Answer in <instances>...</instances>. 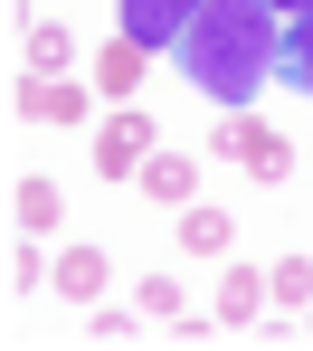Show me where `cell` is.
<instances>
[{
  "instance_id": "e0dca14e",
  "label": "cell",
  "mask_w": 313,
  "mask_h": 351,
  "mask_svg": "<svg viewBox=\"0 0 313 351\" xmlns=\"http://www.w3.org/2000/svg\"><path fill=\"white\" fill-rule=\"evenodd\" d=\"M304 332H313V304H304Z\"/></svg>"
},
{
  "instance_id": "3957f363",
  "label": "cell",
  "mask_w": 313,
  "mask_h": 351,
  "mask_svg": "<svg viewBox=\"0 0 313 351\" xmlns=\"http://www.w3.org/2000/svg\"><path fill=\"white\" fill-rule=\"evenodd\" d=\"M114 10H124V38H133V48L171 58V48L190 38V19H199L209 0H114Z\"/></svg>"
},
{
  "instance_id": "5bb4252c",
  "label": "cell",
  "mask_w": 313,
  "mask_h": 351,
  "mask_svg": "<svg viewBox=\"0 0 313 351\" xmlns=\"http://www.w3.org/2000/svg\"><path fill=\"white\" fill-rule=\"evenodd\" d=\"M285 86H304V95H313V10L285 29Z\"/></svg>"
},
{
  "instance_id": "7a4b0ae2",
  "label": "cell",
  "mask_w": 313,
  "mask_h": 351,
  "mask_svg": "<svg viewBox=\"0 0 313 351\" xmlns=\"http://www.w3.org/2000/svg\"><path fill=\"white\" fill-rule=\"evenodd\" d=\"M218 152H228L247 180H285V171H295V143H285L275 123H256V114H228V123H218Z\"/></svg>"
},
{
  "instance_id": "7c38bea8",
  "label": "cell",
  "mask_w": 313,
  "mask_h": 351,
  "mask_svg": "<svg viewBox=\"0 0 313 351\" xmlns=\"http://www.w3.org/2000/svg\"><path fill=\"white\" fill-rule=\"evenodd\" d=\"M29 66H38V76H66V66H76V38H66L58 19H38V29H29Z\"/></svg>"
},
{
  "instance_id": "9a60e30c",
  "label": "cell",
  "mask_w": 313,
  "mask_h": 351,
  "mask_svg": "<svg viewBox=\"0 0 313 351\" xmlns=\"http://www.w3.org/2000/svg\"><path fill=\"white\" fill-rule=\"evenodd\" d=\"M133 304H142L152 323H181V304H190V294L171 285V276H142V294H133Z\"/></svg>"
},
{
  "instance_id": "ba28073f",
  "label": "cell",
  "mask_w": 313,
  "mask_h": 351,
  "mask_svg": "<svg viewBox=\"0 0 313 351\" xmlns=\"http://www.w3.org/2000/svg\"><path fill=\"white\" fill-rule=\"evenodd\" d=\"M142 58H152V48H133V38H105V48H95V95L133 105V95H142Z\"/></svg>"
},
{
  "instance_id": "30bf717a",
  "label": "cell",
  "mask_w": 313,
  "mask_h": 351,
  "mask_svg": "<svg viewBox=\"0 0 313 351\" xmlns=\"http://www.w3.org/2000/svg\"><path fill=\"white\" fill-rule=\"evenodd\" d=\"M181 247H190V256H228V247H238V219L209 209V199H190V209H181Z\"/></svg>"
},
{
  "instance_id": "9c48e42d",
  "label": "cell",
  "mask_w": 313,
  "mask_h": 351,
  "mask_svg": "<svg viewBox=\"0 0 313 351\" xmlns=\"http://www.w3.org/2000/svg\"><path fill=\"white\" fill-rule=\"evenodd\" d=\"M48 285L66 294V304H105V247H66L58 256V276Z\"/></svg>"
},
{
  "instance_id": "6da1fadb",
  "label": "cell",
  "mask_w": 313,
  "mask_h": 351,
  "mask_svg": "<svg viewBox=\"0 0 313 351\" xmlns=\"http://www.w3.org/2000/svg\"><path fill=\"white\" fill-rule=\"evenodd\" d=\"M285 66V10L266 0H209L181 38V76L218 105H256V86Z\"/></svg>"
},
{
  "instance_id": "8fae6325",
  "label": "cell",
  "mask_w": 313,
  "mask_h": 351,
  "mask_svg": "<svg viewBox=\"0 0 313 351\" xmlns=\"http://www.w3.org/2000/svg\"><path fill=\"white\" fill-rule=\"evenodd\" d=\"M10 219H19L29 237L58 228V219H66V190H58V180H19V190H10Z\"/></svg>"
},
{
  "instance_id": "277c9868",
  "label": "cell",
  "mask_w": 313,
  "mask_h": 351,
  "mask_svg": "<svg viewBox=\"0 0 313 351\" xmlns=\"http://www.w3.org/2000/svg\"><path fill=\"white\" fill-rule=\"evenodd\" d=\"M152 152H162V143H152V123L133 114V105H114V114H105V133H95V180H133Z\"/></svg>"
},
{
  "instance_id": "8992f818",
  "label": "cell",
  "mask_w": 313,
  "mask_h": 351,
  "mask_svg": "<svg viewBox=\"0 0 313 351\" xmlns=\"http://www.w3.org/2000/svg\"><path fill=\"white\" fill-rule=\"evenodd\" d=\"M266 304H275L266 266H228V276H218V323H228V332H247V323L266 313Z\"/></svg>"
},
{
  "instance_id": "52a82bcc",
  "label": "cell",
  "mask_w": 313,
  "mask_h": 351,
  "mask_svg": "<svg viewBox=\"0 0 313 351\" xmlns=\"http://www.w3.org/2000/svg\"><path fill=\"white\" fill-rule=\"evenodd\" d=\"M133 180H142V199H162V209H190V199H199V162H190V152H152Z\"/></svg>"
},
{
  "instance_id": "5b68a950",
  "label": "cell",
  "mask_w": 313,
  "mask_h": 351,
  "mask_svg": "<svg viewBox=\"0 0 313 351\" xmlns=\"http://www.w3.org/2000/svg\"><path fill=\"white\" fill-rule=\"evenodd\" d=\"M19 114L29 123H86V86L76 76H19Z\"/></svg>"
},
{
  "instance_id": "2e32d148",
  "label": "cell",
  "mask_w": 313,
  "mask_h": 351,
  "mask_svg": "<svg viewBox=\"0 0 313 351\" xmlns=\"http://www.w3.org/2000/svg\"><path fill=\"white\" fill-rule=\"evenodd\" d=\"M266 10H295V19H304V10H313V0H266Z\"/></svg>"
},
{
  "instance_id": "4fadbf2b",
  "label": "cell",
  "mask_w": 313,
  "mask_h": 351,
  "mask_svg": "<svg viewBox=\"0 0 313 351\" xmlns=\"http://www.w3.org/2000/svg\"><path fill=\"white\" fill-rule=\"evenodd\" d=\"M266 285H275V304H313V256H275Z\"/></svg>"
}]
</instances>
